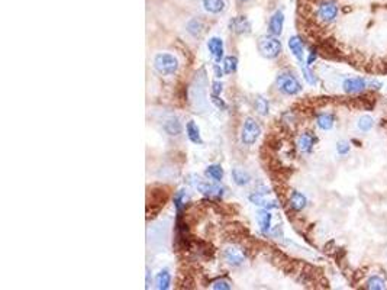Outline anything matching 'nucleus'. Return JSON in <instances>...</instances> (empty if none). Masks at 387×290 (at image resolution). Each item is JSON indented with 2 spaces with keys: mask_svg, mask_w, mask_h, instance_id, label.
<instances>
[{
  "mask_svg": "<svg viewBox=\"0 0 387 290\" xmlns=\"http://www.w3.org/2000/svg\"><path fill=\"white\" fill-rule=\"evenodd\" d=\"M150 286V270L147 272V288Z\"/></svg>",
  "mask_w": 387,
  "mask_h": 290,
  "instance_id": "e433bc0d",
  "label": "nucleus"
},
{
  "mask_svg": "<svg viewBox=\"0 0 387 290\" xmlns=\"http://www.w3.org/2000/svg\"><path fill=\"white\" fill-rule=\"evenodd\" d=\"M210 99H212V102H213V103H215V104H216V106H218L219 109H226V103L223 102L222 99H219L218 95H213V96H212Z\"/></svg>",
  "mask_w": 387,
  "mask_h": 290,
  "instance_id": "473e14b6",
  "label": "nucleus"
},
{
  "mask_svg": "<svg viewBox=\"0 0 387 290\" xmlns=\"http://www.w3.org/2000/svg\"><path fill=\"white\" fill-rule=\"evenodd\" d=\"M236 67H238V58L234 55H229L223 60V71L226 74H232L235 73Z\"/></svg>",
  "mask_w": 387,
  "mask_h": 290,
  "instance_id": "a878e982",
  "label": "nucleus"
},
{
  "mask_svg": "<svg viewBox=\"0 0 387 290\" xmlns=\"http://www.w3.org/2000/svg\"><path fill=\"white\" fill-rule=\"evenodd\" d=\"M154 69L161 76H173L179 70V61L169 52H161L154 58Z\"/></svg>",
  "mask_w": 387,
  "mask_h": 290,
  "instance_id": "f257e3e1",
  "label": "nucleus"
},
{
  "mask_svg": "<svg viewBox=\"0 0 387 290\" xmlns=\"http://www.w3.org/2000/svg\"><path fill=\"white\" fill-rule=\"evenodd\" d=\"M239 1H242V3H245V1H250V0H239Z\"/></svg>",
  "mask_w": 387,
  "mask_h": 290,
  "instance_id": "4c0bfd02",
  "label": "nucleus"
},
{
  "mask_svg": "<svg viewBox=\"0 0 387 290\" xmlns=\"http://www.w3.org/2000/svg\"><path fill=\"white\" fill-rule=\"evenodd\" d=\"M222 83L220 82H213V85H212V92H213V95H220V92H222Z\"/></svg>",
  "mask_w": 387,
  "mask_h": 290,
  "instance_id": "72a5a7b5",
  "label": "nucleus"
},
{
  "mask_svg": "<svg viewBox=\"0 0 387 290\" xmlns=\"http://www.w3.org/2000/svg\"><path fill=\"white\" fill-rule=\"evenodd\" d=\"M289 48L291 54L302 63L303 61V42L299 36H291L289 39Z\"/></svg>",
  "mask_w": 387,
  "mask_h": 290,
  "instance_id": "dca6fc26",
  "label": "nucleus"
},
{
  "mask_svg": "<svg viewBox=\"0 0 387 290\" xmlns=\"http://www.w3.org/2000/svg\"><path fill=\"white\" fill-rule=\"evenodd\" d=\"M192 180H189V185L192 188L197 189L200 193L206 194V196H215V197H220L223 194V188H220L218 185H213V183H209V182H204L200 177L197 176H190Z\"/></svg>",
  "mask_w": 387,
  "mask_h": 290,
  "instance_id": "39448f33",
  "label": "nucleus"
},
{
  "mask_svg": "<svg viewBox=\"0 0 387 290\" xmlns=\"http://www.w3.org/2000/svg\"><path fill=\"white\" fill-rule=\"evenodd\" d=\"M207 50L210 52V55L213 57V60L216 63H220V60L223 58V41L218 36L210 38L207 41Z\"/></svg>",
  "mask_w": 387,
  "mask_h": 290,
  "instance_id": "1a4fd4ad",
  "label": "nucleus"
},
{
  "mask_svg": "<svg viewBox=\"0 0 387 290\" xmlns=\"http://www.w3.org/2000/svg\"><path fill=\"white\" fill-rule=\"evenodd\" d=\"M277 89L285 93L287 96H294L297 93H300L302 90V85L299 83V80L290 74V73H282L277 77Z\"/></svg>",
  "mask_w": 387,
  "mask_h": 290,
  "instance_id": "7ed1b4c3",
  "label": "nucleus"
},
{
  "mask_svg": "<svg viewBox=\"0 0 387 290\" xmlns=\"http://www.w3.org/2000/svg\"><path fill=\"white\" fill-rule=\"evenodd\" d=\"M257 222H258V225H260V228H261V231H263L264 234L269 232L270 226H271V213H270L267 209L260 210V212L257 213Z\"/></svg>",
  "mask_w": 387,
  "mask_h": 290,
  "instance_id": "aec40b11",
  "label": "nucleus"
},
{
  "mask_svg": "<svg viewBox=\"0 0 387 290\" xmlns=\"http://www.w3.org/2000/svg\"><path fill=\"white\" fill-rule=\"evenodd\" d=\"M213 71H215V77H218V79H220V77L223 76V73H225L223 70H220L219 66H215V67H213Z\"/></svg>",
  "mask_w": 387,
  "mask_h": 290,
  "instance_id": "c9c22d12",
  "label": "nucleus"
},
{
  "mask_svg": "<svg viewBox=\"0 0 387 290\" xmlns=\"http://www.w3.org/2000/svg\"><path fill=\"white\" fill-rule=\"evenodd\" d=\"M289 203H290V207H291L293 210L300 212V210H303V209L306 207V205H307V199L304 197V194H302L300 192H293L291 196H290Z\"/></svg>",
  "mask_w": 387,
  "mask_h": 290,
  "instance_id": "2eb2a0df",
  "label": "nucleus"
},
{
  "mask_svg": "<svg viewBox=\"0 0 387 290\" xmlns=\"http://www.w3.org/2000/svg\"><path fill=\"white\" fill-rule=\"evenodd\" d=\"M204 174H206V177H207L209 180L218 183V182L222 180V177H223V169H222L219 164H212V166H209V167L204 170Z\"/></svg>",
  "mask_w": 387,
  "mask_h": 290,
  "instance_id": "412c9836",
  "label": "nucleus"
},
{
  "mask_svg": "<svg viewBox=\"0 0 387 290\" xmlns=\"http://www.w3.org/2000/svg\"><path fill=\"white\" fill-rule=\"evenodd\" d=\"M260 134H261V128L257 123V120H254L253 118H247L244 120L242 131H241V142L244 145H253L258 139Z\"/></svg>",
  "mask_w": 387,
  "mask_h": 290,
  "instance_id": "20e7f679",
  "label": "nucleus"
},
{
  "mask_svg": "<svg viewBox=\"0 0 387 290\" xmlns=\"http://www.w3.org/2000/svg\"><path fill=\"white\" fill-rule=\"evenodd\" d=\"M229 29L238 35L250 34L251 32V23L245 16H236L232 17L229 20Z\"/></svg>",
  "mask_w": 387,
  "mask_h": 290,
  "instance_id": "0eeeda50",
  "label": "nucleus"
},
{
  "mask_svg": "<svg viewBox=\"0 0 387 290\" xmlns=\"http://www.w3.org/2000/svg\"><path fill=\"white\" fill-rule=\"evenodd\" d=\"M366 86L367 83L363 77H353V79H347L342 87L347 93H360L366 89Z\"/></svg>",
  "mask_w": 387,
  "mask_h": 290,
  "instance_id": "9b49d317",
  "label": "nucleus"
},
{
  "mask_svg": "<svg viewBox=\"0 0 387 290\" xmlns=\"http://www.w3.org/2000/svg\"><path fill=\"white\" fill-rule=\"evenodd\" d=\"M164 131L171 135V137H176V135H180L182 134V131H183V126H182V123L179 122L177 118H171V119L166 120V123H164Z\"/></svg>",
  "mask_w": 387,
  "mask_h": 290,
  "instance_id": "a211bd4d",
  "label": "nucleus"
},
{
  "mask_svg": "<svg viewBox=\"0 0 387 290\" xmlns=\"http://www.w3.org/2000/svg\"><path fill=\"white\" fill-rule=\"evenodd\" d=\"M316 15L322 22L325 23H331L335 20L338 16V4L334 0H322L318 4V12Z\"/></svg>",
  "mask_w": 387,
  "mask_h": 290,
  "instance_id": "423d86ee",
  "label": "nucleus"
},
{
  "mask_svg": "<svg viewBox=\"0 0 387 290\" xmlns=\"http://www.w3.org/2000/svg\"><path fill=\"white\" fill-rule=\"evenodd\" d=\"M202 7L206 13L219 15L226 9L225 0H202Z\"/></svg>",
  "mask_w": 387,
  "mask_h": 290,
  "instance_id": "9d476101",
  "label": "nucleus"
},
{
  "mask_svg": "<svg viewBox=\"0 0 387 290\" xmlns=\"http://www.w3.org/2000/svg\"><path fill=\"white\" fill-rule=\"evenodd\" d=\"M337 151L338 154H341V155L348 154V151H350V144H348L347 141H341V142H338Z\"/></svg>",
  "mask_w": 387,
  "mask_h": 290,
  "instance_id": "2f4dec72",
  "label": "nucleus"
},
{
  "mask_svg": "<svg viewBox=\"0 0 387 290\" xmlns=\"http://www.w3.org/2000/svg\"><path fill=\"white\" fill-rule=\"evenodd\" d=\"M171 285V276L167 270H161L155 277V288L158 290H167L170 289Z\"/></svg>",
  "mask_w": 387,
  "mask_h": 290,
  "instance_id": "6ab92c4d",
  "label": "nucleus"
},
{
  "mask_svg": "<svg viewBox=\"0 0 387 290\" xmlns=\"http://www.w3.org/2000/svg\"><path fill=\"white\" fill-rule=\"evenodd\" d=\"M212 289L215 290H229L231 289V285L226 282V280H216L212 286Z\"/></svg>",
  "mask_w": 387,
  "mask_h": 290,
  "instance_id": "7c9ffc66",
  "label": "nucleus"
},
{
  "mask_svg": "<svg viewBox=\"0 0 387 290\" xmlns=\"http://www.w3.org/2000/svg\"><path fill=\"white\" fill-rule=\"evenodd\" d=\"M302 73H303V77H304V80H306L309 85L313 86V85H316V83H318V79H316L315 73L309 69V67H302Z\"/></svg>",
  "mask_w": 387,
  "mask_h": 290,
  "instance_id": "c756f323",
  "label": "nucleus"
},
{
  "mask_svg": "<svg viewBox=\"0 0 387 290\" xmlns=\"http://www.w3.org/2000/svg\"><path fill=\"white\" fill-rule=\"evenodd\" d=\"M231 176H232V180H234V183H235L236 186H247V185L251 182L250 173L242 170V169H238V167H236V169H232Z\"/></svg>",
  "mask_w": 387,
  "mask_h": 290,
  "instance_id": "4468645a",
  "label": "nucleus"
},
{
  "mask_svg": "<svg viewBox=\"0 0 387 290\" xmlns=\"http://www.w3.org/2000/svg\"><path fill=\"white\" fill-rule=\"evenodd\" d=\"M316 142V137L310 132H304L297 139V147L302 153H310Z\"/></svg>",
  "mask_w": 387,
  "mask_h": 290,
  "instance_id": "ddd939ff",
  "label": "nucleus"
},
{
  "mask_svg": "<svg viewBox=\"0 0 387 290\" xmlns=\"http://www.w3.org/2000/svg\"><path fill=\"white\" fill-rule=\"evenodd\" d=\"M283 26H285V15L282 10L274 12L269 22V31L273 36H279L283 32Z\"/></svg>",
  "mask_w": 387,
  "mask_h": 290,
  "instance_id": "6e6552de",
  "label": "nucleus"
},
{
  "mask_svg": "<svg viewBox=\"0 0 387 290\" xmlns=\"http://www.w3.org/2000/svg\"><path fill=\"white\" fill-rule=\"evenodd\" d=\"M186 31L192 36H200L203 32V23L199 19H190L186 25Z\"/></svg>",
  "mask_w": 387,
  "mask_h": 290,
  "instance_id": "4be33fe9",
  "label": "nucleus"
},
{
  "mask_svg": "<svg viewBox=\"0 0 387 290\" xmlns=\"http://www.w3.org/2000/svg\"><path fill=\"white\" fill-rule=\"evenodd\" d=\"M316 57H318L316 51H315V50H312V51H310V54H309V58H307V66H312V64H313V61L316 60Z\"/></svg>",
  "mask_w": 387,
  "mask_h": 290,
  "instance_id": "f704fd0d",
  "label": "nucleus"
},
{
  "mask_svg": "<svg viewBox=\"0 0 387 290\" xmlns=\"http://www.w3.org/2000/svg\"><path fill=\"white\" fill-rule=\"evenodd\" d=\"M250 202L255 206H261L264 209H271V207H277V203L274 200H267L266 199V194L261 193V192H254L248 196Z\"/></svg>",
  "mask_w": 387,
  "mask_h": 290,
  "instance_id": "f8f14e48",
  "label": "nucleus"
},
{
  "mask_svg": "<svg viewBox=\"0 0 387 290\" xmlns=\"http://www.w3.org/2000/svg\"><path fill=\"white\" fill-rule=\"evenodd\" d=\"M186 132H187L189 139H190L193 144H202L203 142L202 137H200V129H199V126H197L193 120H190V122L187 123Z\"/></svg>",
  "mask_w": 387,
  "mask_h": 290,
  "instance_id": "f3484780",
  "label": "nucleus"
},
{
  "mask_svg": "<svg viewBox=\"0 0 387 290\" xmlns=\"http://www.w3.org/2000/svg\"><path fill=\"white\" fill-rule=\"evenodd\" d=\"M358 129L360 131H363V132H369L371 128H373V125H374V120L371 116L369 115H364V116H361L360 119H358Z\"/></svg>",
  "mask_w": 387,
  "mask_h": 290,
  "instance_id": "bb28decb",
  "label": "nucleus"
},
{
  "mask_svg": "<svg viewBox=\"0 0 387 290\" xmlns=\"http://www.w3.org/2000/svg\"><path fill=\"white\" fill-rule=\"evenodd\" d=\"M174 206L177 209V212L180 213L183 210V207L186 206V192L185 190H179L174 194Z\"/></svg>",
  "mask_w": 387,
  "mask_h": 290,
  "instance_id": "cd10ccee",
  "label": "nucleus"
},
{
  "mask_svg": "<svg viewBox=\"0 0 387 290\" xmlns=\"http://www.w3.org/2000/svg\"><path fill=\"white\" fill-rule=\"evenodd\" d=\"M223 257L225 260L231 264V266H241L244 263V257L241 256L236 250L234 248H229L223 253Z\"/></svg>",
  "mask_w": 387,
  "mask_h": 290,
  "instance_id": "5701e85b",
  "label": "nucleus"
},
{
  "mask_svg": "<svg viewBox=\"0 0 387 290\" xmlns=\"http://www.w3.org/2000/svg\"><path fill=\"white\" fill-rule=\"evenodd\" d=\"M255 109H257V112H258L260 115H267V113H269V102H267L264 97L258 96V97L255 99Z\"/></svg>",
  "mask_w": 387,
  "mask_h": 290,
  "instance_id": "c85d7f7f",
  "label": "nucleus"
},
{
  "mask_svg": "<svg viewBox=\"0 0 387 290\" xmlns=\"http://www.w3.org/2000/svg\"><path fill=\"white\" fill-rule=\"evenodd\" d=\"M258 51L269 60L277 58L282 52V42L276 36H263L258 41Z\"/></svg>",
  "mask_w": 387,
  "mask_h": 290,
  "instance_id": "f03ea898",
  "label": "nucleus"
},
{
  "mask_svg": "<svg viewBox=\"0 0 387 290\" xmlns=\"http://www.w3.org/2000/svg\"><path fill=\"white\" fill-rule=\"evenodd\" d=\"M316 123H318L320 129L329 131L334 126V116L331 113H320L319 116L316 118Z\"/></svg>",
  "mask_w": 387,
  "mask_h": 290,
  "instance_id": "b1692460",
  "label": "nucleus"
},
{
  "mask_svg": "<svg viewBox=\"0 0 387 290\" xmlns=\"http://www.w3.org/2000/svg\"><path fill=\"white\" fill-rule=\"evenodd\" d=\"M366 288L370 290H385L387 288V282H385L382 277H379V276H374V277H371L367 280V283H366Z\"/></svg>",
  "mask_w": 387,
  "mask_h": 290,
  "instance_id": "393cba45",
  "label": "nucleus"
}]
</instances>
